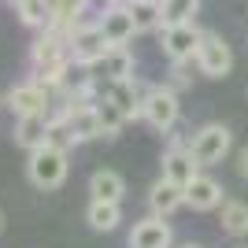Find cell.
<instances>
[{"instance_id": "cell-12", "label": "cell", "mask_w": 248, "mask_h": 248, "mask_svg": "<svg viewBox=\"0 0 248 248\" xmlns=\"http://www.w3.org/2000/svg\"><path fill=\"white\" fill-rule=\"evenodd\" d=\"M48 126H52V115L48 111H33V115H19V123H15V145H22L26 152L33 148L48 145Z\"/></svg>"}, {"instance_id": "cell-6", "label": "cell", "mask_w": 248, "mask_h": 248, "mask_svg": "<svg viewBox=\"0 0 248 248\" xmlns=\"http://www.w3.org/2000/svg\"><path fill=\"white\" fill-rule=\"evenodd\" d=\"M108 48H111V45L104 37L100 22H82L71 37V60L82 63V67H96V63L108 56Z\"/></svg>"}, {"instance_id": "cell-20", "label": "cell", "mask_w": 248, "mask_h": 248, "mask_svg": "<svg viewBox=\"0 0 248 248\" xmlns=\"http://www.w3.org/2000/svg\"><path fill=\"white\" fill-rule=\"evenodd\" d=\"M197 11H200V0H159V19H163V26L193 22ZM163 26H159V30H163Z\"/></svg>"}, {"instance_id": "cell-19", "label": "cell", "mask_w": 248, "mask_h": 248, "mask_svg": "<svg viewBox=\"0 0 248 248\" xmlns=\"http://www.w3.org/2000/svg\"><path fill=\"white\" fill-rule=\"evenodd\" d=\"M222 233L248 237V204L245 200H222Z\"/></svg>"}, {"instance_id": "cell-17", "label": "cell", "mask_w": 248, "mask_h": 248, "mask_svg": "<svg viewBox=\"0 0 248 248\" xmlns=\"http://www.w3.org/2000/svg\"><path fill=\"white\" fill-rule=\"evenodd\" d=\"M89 193H93V200L123 204L126 182H123V174H115V170H93V178H89Z\"/></svg>"}, {"instance_id": "cell-28", "label": "cell", "mask_w": 248, "mask_h": 248, "mask_svg": "<svg viewBox=\"0 0 248 248\" xmlns=\"http://www.w3.org/2000/svg\"><path fill=\"white\" fill-rule=\"evenodd\" d=\"M8 4H11V8H19V4H26V0H8Z\"/></svg>"}, {"instance_id": "cell-4", "label": "cell", "mask_w": 248, "mask_h": 248, "mask_svg": "<svg viewBox=\"0 0 248 248\" xmlns=\"http://www.w3.org/2000/svg\"><path fill=\"white\" fill-rule=\"evenodd\" d=\"M230 145H233V134H230V126H222V123H204L197 134L189 137V152H193V159H197L200 167L222 163Z\"/></svg>"}, {"instance_id": "cell-29", "label": "cell", "mask_w": 248, "mask_h": 248, "mask_svg": "<svg viewBox=\"0 0 248 248\" xmlns=\"http://www.w3.org/2000/svg\"><path fill=\"white\" fill-rule=\"evenodd\" d=\"M186 248H200V245H186Z\"/></svg>"}, {"instance_id": "cell-31", "label": "cell", "mask_w": 248, "mask_h": 248, "mask_svg": "<svg viewBox=\"0 0 248 248\" xmlns=\"http://www.w3.org/2000/svg\"><path fill=\"white\" fill-rule=\"evenodd\" d=\"M108 4H115V0H108Z\"/></svg>"}, {"instance_id": "cell-21", "label": "cell", "mask_w": 248, "mask_h": 248, "mask_svg": "<svg viewBox=\"0 0 248 248\" xmlns=\"http://www.w3.org/2000/svg\"><path fill=\"white\" fill-rule=\"evenodd\" d=\"M15 11H19L22 26H30V30H48L52 26V0H26Z\"/></svg>"}, {"instance_id": "cell-30", "label": "cell", "mask_w": 248, "mask_h": 248, "mask_svg": "<svg viewBox=\"0 0 248 248\" xmlns=\"http://www.w3.org/2000/svg\"><path fill=\"white\" fill-rule=\"evenodd\" d=\"M0 108H4V96H0Z\"/></svg>"}, {"instance_id": "cell-24", "label": "cell", "mask_w": 248, "mask_h": 248, "mask_svg": "<svg viewBox=\"0 0 248 248\" xmlns=\"http://www.w3.org/2000/svg\"><path fill=\"white\" fill-rule=\"evenodd\" d=\"M48 145H52V148H63V152H71V148H78L82 141H78V134H74L71 126H67V119H63V115H52Z\"/></svg>"}, {"instance_id": "cell-26", "label": "cell", "mask_w": 248, "mask_h": 248, "mask_svg": "<svg viewBox=\"0 0 248 248\" xmlns=\"http://www.w3.org/2000/svg\"><path fill=\"white\" fill-rule=\"evenodd\" d=\"M237 174L248 182V148H241V152H237Z\"/></svg>"}, {"instance_id": "cell-9", "label": "cell", "mask_w": 248, "mask_h": 248, "mask_svg": "<svg viewBox=\"0 0 248 248\" xmlns=\"http://www.w3.org/2000/svg\"><path fill=\"white\" fill-rule=\"evenodd\" d=\"M100 30L104 37H108V45H130L137 37V22H134V11H130V4L126 0H115V4H108L104 8L100 19Z\"/></svg>"}, {"instance_id": "cell-13", "label": "cell", "mask_w": 248, "mask_h": 248, "mask_svg": "<svg viewBox=\"0 0 248 248\" xmlns=\"http://www.w3.org/2000/svg\"><path fill=\"white\" fill-rule=\"evenodd\" d=\"M197 174H200V163L193 159L189 145H170V148H167V155H163V178H170L174 186L186 189Z\"/></svg>"}, {"instance_id": "cell-1", "label": "cell", "mask_w": 248, "mask_h": 248, "mask_svg": "<svg viewBox=\"0 0 248 248\" xmlns=\"http://www.w3.org/2000/svg\"><path fill=\"white\" fill-rule=\"evenodd\" d=\"M71 41L67 37H60L56 30H41V37L30 45V71H33V82L48 85V89H56V85L63 82V74L71 71Z\"/></svg>"}, {"instance_id": "cell-10", "label": "cell", "mask_w": 248, "mask_h": 248, "mask_svg": "<svg viewBox=\"0 0 248 248\" xmlns=\"http://www.w3.org/2000/svg\"><path fill=\"white\" fill-rule=\"evenodd\" d=\"M104 96L115 100L126 111V119H141V108H145V85L137 78H115V82H104Z\"/></svg>"}, {"instance_id": "cell-2", "label": "cell", "mask_w": 248, "mask_h": 248, "mask_svg": "<svg viewBox=\"0 0 248 248\" xmlns=\"http://www.w3.org/2000/svg\"><path fill=\"white\" fill-rule=\"evenodd\" d=\"M178 115H182V104H178V89L174 85H148L141 119H145L152 130H159V134H170V130L178 126Z\"/></svg>"}, {"instance_id": "cell-11", "label": "cell", "mask_w": 248, "mask_h": 248, "mask_svg": "<svg viewBox=\"0 0 248 248\" xmlns=\"http://www.w3.org/2000/svg\"><path fill=\"white\" fill-rule=\"evenodd\" d=\"M174 230L163 215H148L130 230V248H170Z\"/></svg>"}, {"instance_id": "cell-14", "label": "cell", "mask_w": 248, "mask_h": 248, "mask_svg": "<svg viewBox=\"0 0 248 248\" xmlns=\"http://www.w3.org/2000/svg\"><path fill=\"white\" fill-rule=\"evenodd\" d=\"M222 200H226L222 197V186L207 174H197L186 186V204L193 207V211H215V207H222Z\"/></svg>"}, {"instance_id": "cell-18", "label": "cell", "mask_w": 248, "mask_h": 248, "mask_svg": "<svg viewBox=\"0 0 248 248\" xmlns=\"http://www.w3.org/2000/svg\"><path fill=\"white\" fill-rule=\"evenodd\" d=\"M85 222H89L96 233H111V230L123 222V211H119V204H111V200H89Z\"/></svg>"}, {"instance_id": "cell-27", "label": "cell", "mask_w": 248, "mask_h": 248, "mask_svg": "<svg viewBox=\"0 0 248 248\" xmlns=\"http://www.w3.org/2000/svg\"><path fill=\"white\" fill-rule=\"evenodd\" d=\"M4 222H8V218H4V211H0V233H4Z\"/></svg>"}, {"instance_id": "cell-22", "label": "cell", "mask_w": 248, "mask_h": 248, "mask_svg": "<svg viewBox=\"0 0 248 248\" xmlns=\"http://www.w3.org/2000/svg\"><path fill=\"white\" fill-rule=\"evenodd\" d=\"M130 11H134V22H137V33H148V30H159L163 19H159V0H126Z\"/></svg>"}, {"instance_id": "cell-23", "label": "cell", "mask_w": 248, "mask_h": 248, "mask_svg": "<svg viewBox=\"0 0 248 248\" xmlns=\"http://www.w3.org/2000/svg\"><path fill=\"white\" fill-rule=\"evenodd\" d=\"M96 111H100L104 137H119V134H123V126L130 123V119H126V111H123L115 100H108V96H100V100H96Z\"/></svg>"}, {"instance_id": "cell-5", "label": "cell", "mask_w": 248, "mask_h": 248, "mask_svg": "<svg viewBox=\"0 0 248 248\" xmlns=\"http://www.w3.org/2000/svg\"><path fill=\"white\" fill-rule=\"evenodd\" d=\"M230 67H233V52H230L226 37L215 30H204L200 48H197V71L207 74V78H226Z\"/></svg>"}, {"instance_id": "cell-15", "label": "cell", "mask_w": 248, "mask_h": 248, "mask_svg": "<svg viewBox=\"0 0 248 248\" xmlns=\"http://www.w3.org/2000/svg\"><path fill=\"white\" fill-rule=\"evenodd\" d=\"M186 204V189L182 186H174L170 178H159L152 189H148V207H152V215H163V218H170L178 211V207Z\"/></svg>"}, {"instance_id": "cell-3", "label": "cell", "mask_w": 248, "mask_h": 248, "mask_svg": "<svg viewBox=\"0 0 248 248\" xmlns=\"http://www.w3.org/2000/svg\"><path fill=\"white\" fill-rule=\"evenodd\" d=\"M67 170H71L67 152H63V148H52V145L33 148L30 163H26V174H30V182L37 189H60L63 182H67Z\"/></svg>"}, {"instance_id": "cell-8", "label": "cell", "mask_w": 248, "mask_h": 248, "mask_svg": "<svg viewBox=\"0 0 248 248\" xmlns=\"http://www.w3.org/2000/svg\"><path fill=\"white\" fill-rule=\"evenodd\" d=\"M163 56L170 63L174 60H197V48H200V37H204V30H200L197 22H178V26H163Z\"/></svg>"}, {"instance_id": "cell-16", "label": "cell", "mask_w": 248, "mask_h": 248, "mask_svg": "<svg viewBox=\"0 0 248 248\" xmlns=\"http://www.w3.org/2000/svg\"><path fill=\"white\" fill-rule=\"evenodd\" d=\"M134 67H137V60L130 52V45H111L108 56L96 63V74L104 82H115V78H134Z\"/></svg>"}, {"instance_id": "cell-7", "label": "cell", "mask_w": 248, "mask_h": 248, "mask_svg": "<svg viewBox=\"0 0 248 248\" xmlns=\"http://www.w3.org/2000/svg\"><path fill=\"white\" fill-rule=\"evenodd\" d=\"M52 104H56V96H52L48 85L41 82H22V85H11L8 96H4V108H11L15 115H33V111H52Z\"/></svg>"}, {"instance_id": "cell-25", "label": "cell", "mask_w": 248, "mask_h": 248, "mask_svg": "<svg viewBox=\"0 0 248 248\" xmlns=\"http://www.w3.org/2000/svg\"><path fill=\"white\" fill-rule=\"evenodd\" d=\"M193 67H197V60H174L170 63V85H174V89H186V85L193 82Z\"/></svg>"}]
</instances>
